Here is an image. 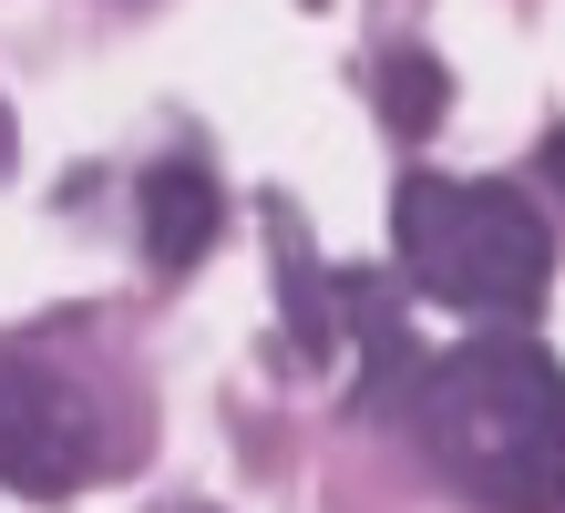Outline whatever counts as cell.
<instances>
[{"mask_svg":"<svg viewBox=\"0 0 565 513\" xmlns=\"http://www.w3.org/2000/svg\"><path fill=\"white\" fill-rule=\"evenodd\" d=\"M268 257H278V298H288V339L309 360H329V308H319V247H309V216L298 205H268Z\"/></svg>","mask_w":565,"mask_h":513,"instance_id":"cell-5","label":"cell"},{"mask_svg":"<svg viewBox=\"0 0 565 513\" xmlns=\"http://www.w3.org/2000/svg\"><path fill=\"white\" fill-rule=\"evenodd\" d=\"M93 462H104V431H93L83 391L0 339V483L11 493H73Z\"/></svg>","mask_w":565,"mask_h":513,"instance_id":"cell-3","label":"cell"},{"mask_svg":"<svg viewBox=\"0 0 565 513\" xmlns=\"http://www.w3.org/2000/svg\"><path fill=\"white\" fill-rule=\"evenodd\" d=\"M185 513H195V503H185Z\"/></svg>","mask_w":565,"mask_h":513,"instance_id":"cell-8","label":"cell"},{"mask_svg":"<svg viewBox=\"0 0 565 513\" xmlns=\"http://www.w3.org/2000/svg\"><path fill=\"white\" fill-rule=\"evenodd\" d=\"M402 267L422 298L473 308V319H535L545 278H555V236L514 185H443V175H402Z\"/></svg>","mask_w":565,"mask_h":513,"instance_id":"cell-2","label":"cell"},{"mask_svg":"<svg viewBox=\"0 0 565 513\" xmlns=\"http://www.w3.org/2000/svg\"><path fill=\"white\" fill-rule=\"evenodd\" d=\"M216 226H226L216 175H206L195 154H164L154 175H145V257L164 267V278H185V267L216 247Z\"/></svg>","mask_w":565,"mask_h":513,"instance_id":"cell-4","label":"cell"},{"mask_svg":"<svg viewBox=\"0 0 565 513\" xmlns=\"http://www.w3.org/2000/svg\"><path fill=\"white\" fill-rule=\"evenodd\" d=\"M371 93H381V124L391 133H431V124H443V103H452V83H443V62H431V52H381L371 62Z\"/></svg>","mask_w":565,"mask_h":513,"instance_id":"cell-6","label":"cell"},{"mask_svg":"<svg viewBox=\"0 0 565 513\" xmlns=\"http://www.w3.org/2000/svg\"><path fill=\"white\" fill-rule=\"evenodd\" d=\"M535 175H545V195H555V205H565V124H555V133H545V145H535Z\"/></svg>","mask_w":565,"mask_h":513,"instance_id":"cell-7","label":"cell"},{"mask_svg":"<svg viewBox=\"0 0 565 513\" xmlns=\"http://www.w3.org/2000/svg\"><path fill=\"white\" fill-rule=\"evenodd\" d=\"M422 441L452 493L483 513H555L565 503V370L535 339H473L422 370Z\"/></svg>","mask_w":565,"mask_h":513,"instance_id":"cell-1","label":"cell"}]
</instances>
